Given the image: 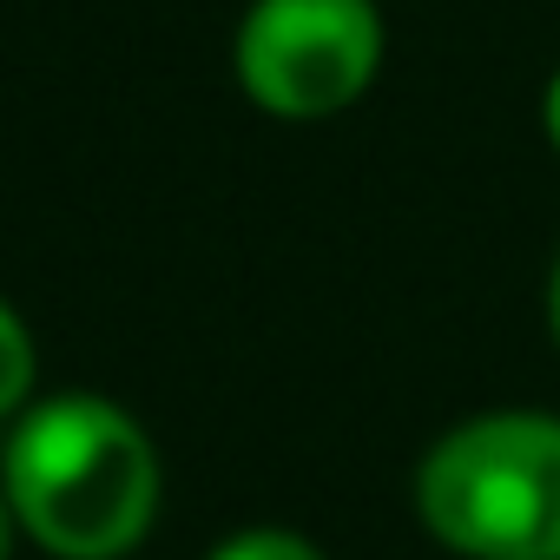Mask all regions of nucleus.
Returning a JSON list of instances; mask_svg holds the SVG:
<instances>
[{"instance_id":"nucleus-1","label":"nucleus","mask_w":560,"mask_h":560,"mask_svg":"<svg viewBox=\"0 0 560 560\" xmlns=\"http://www.w3.org/2000/svg\"><path fill=\"white\" fill-rule=\"evenodd\" d=\"M14 521L60 560H119L152 534L159 455L106 396H54L21 416L0 462Z\"/></svg>"},{"instance_id":"nucleus-8","label":"nucleus","mask_w":560,"mask_h":560,"mask_svg":"<svg viewBox=\"0 0 560 560\" xmlns=\"http://www.w3.org/2000/svg\"><path fill=\"white\" fill-rule=\"evenodd\" d=\"M547 317H553V343H560V264H553V291H547Z\"/></svg>"},{"instance_id":"nucleus-4","label":"nucleus","mask_w":560,"mask_h":560,"mask_svg":"<svg viewBox=\"0 0 560 560\" xmlns=\"http://www.w3.org/2000/svg\"><path fill=\"white\" fill-rule=\"evenodd\" d=\"M34 370H40V357H34V337H27L21 311L0 304V416H14V409L27 402Z\"/></svg>"},{"instance_id":"nucleus-7","label":"nucleus","mask_w":560,"mask_h":560,"mask_svg":"<svg viewBox=\"0 0 560 560\" xmlns=\"http://www.w3.org/2000/svg\"><path fill=\"white\" fill-rule=\"evenodd\" d=\"M14 501H8V488H0V560H8V547H14Z\"/></svg>"},{"instance_id":"nucleus-5","label":"nucleus","mask_w":560,"mask_h":560,"mask_svg":"<svg viewBox=\"0 0 560 560\" xmlns=\"http://www.w3.org/2000/svg\"><path fill=\"white\" fill-rule=\"evenodd\" d=\"M211 560H324V553L291 527H244L224 547H211Z\"/></svg>"},{"instance_id":"nucleus-6","label":"nucleus","mask_w":560,"mask_h":560,"mask_svg":"<svg viewBox=\"0 0 560 560\" xmlns=\"http://www.w3.org/2000/svg\"><path fill=\"white\" fill-rule=\"evenodd\" d=\"M540 119H547V139L560 145V73L547 80V100H540Z\"/></svg>"},{"instance_id":"nucleus-3","label":"nucleus","mask_w":560,"mask_h":560,"mask_svg":"<svg viewBox=\"0 0 560 560\" xmlns=\"http://www.w3.org/2000/svg\"><path fill=\"white\" fill-rule=\"evenodd\" d=\"M383 60L370 0H250L237 27V80L277 119L343 113Z\"/></svg>"},{"instance_id":"nucleus-2","label":"nucleus","mask_w":560,"mask_h":560,"mask_svg":"<svg viewBox=\"0 0 560 560\" xmlns=\"http://www.w3.org/2000/svg\"><path fill=\"white\" fill-rule=\"evenodd\" d=\"M416 508L468 560H560V416L508 409L448 429L416 475Z\"/></svg>"}]
</instances>
